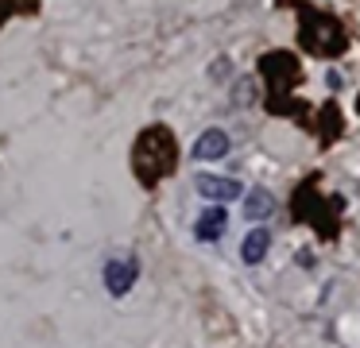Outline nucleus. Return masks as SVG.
<instances>
[{"label": "nucleus", "mask_w": 360, "mask_h": 348, "mask_svg": "<svg viewBox=\"0 0 360 348\" xmlns=\"http://www.w3.org/2000/svg\"><path fill=\"white\" fill-rule=\"evenodd\" d=\"M267 247H271V232H267V228H252L248 236L240 240V259L248 263V267H256V263L267 255Z\"/></svg>", "instance_id": "nucleus-4"}, {"label": "nucleus", "mask_w": 360, "mask_h": 348, "mask_svg": "<svg viewBox=\"0 0 360 348\" xmlns=\"http://www.w3.org/2000/svg\"><path fill=\"white\" fill-rule=\"evenodd\" d=\"M271 209H275L271 190H264V186H252L248 198H244V217H248V221H264Z\"/></svg>", "instance_id": "nucleus-5"}, {"label": "nucleus", "mask_w": 360, "mask_h": 348, "mask_svg": "<svg viewBox=\"0 0 360 348\" xmlns=\"http://www.w3.org/2000/svg\"><path fill=\"white\" fill-rule=\"evenodd\" d=\"M229 147H233L229 131H221V128H205L202 136L194 139L190 155H194L198 162H217V159H225V155H229Z\"/></svg>", "instance_id": "nucleus-2"}, {"label": "nucleus", "mask_w": 360, "mask_h": 348, "mask_svg": "<svg viewBox=\"0 0 360 348\" xmlns=\"http://www.w3.org/2000/svg\"><path fill=\"white\" fill-rule=\"evenodd\" d=\"M194 190L202 193L205 201H221V205H225V201H236L244 193V186L236 182V178H225V174H198L194 178Z\"/></svg>", "instance_id": "nucleus-1"}, {"label": "nucleus", "mask_w": 360, "mask_h": 348, "mask_svg": "<svg viewBox=\"0 0 360 348\" xmlns=\"http://www.w3.org/2000/svg\"><path fill=\"white\" fill-rule=\"evenodd\" d=\"M210 77L213 82H229V58H213L210 62Z\"/></svg>", "instance_id": "nucleus-7"}, {"label": "nucleus", "mask_w": 360, "mask_h": 348, "mask_svg": "<svg viewBox=\"0 0 360 348\" xmlns=\"http://www.w3.org/2000/svg\"><path fill=\"white\" fill-rule=\"evenodd\" d=\"M256 97H259V85L252 77H240L236 82V105H256Z\"/></svg>", "instance_id": "nucleus-6"}, {"label": "nucleus", "mask_w": 360, "mask_h": 348, "mask_svg": "<svg viewBox=\"0 0 360 348\" xmlns=\"http://www.w3.org/2000/svg\"><path fill=\"white\" fill-rule=\"evenodd\" d=\"M225 228H229V213H225V209H205V213L198 217L194 236L202 240V244H213V240L225 236Z\"/></svg>", "instance_id": "nucleus-3"}]
</instances>
